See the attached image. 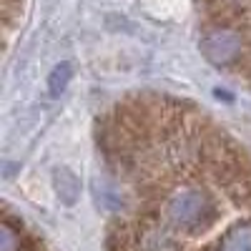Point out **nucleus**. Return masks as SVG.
Segmentation results:
<instances>
[{
  "instance_id": "f03ea898",
  "label": "nucleus",
  "mask_w": 251,
  "mask_h": 251,
  "mask_svg": "<svg viewBox=\"0 0 251 251\" xmlns=\"http://www.w3.org/2000/svg\"><path fill=\"white\" fill-rule=\"evenodd\" d=\"M68 80H71V66H68V63H60V66H55L53 73H50V80H48L50 93H53V96H60L63 91H66Z\"/></svg>"
},
{
  "instance_id": "f257e3e1",
  "label": "nucleus",
  "mask_w": 251,
  "mask_h": 251,
  "mask_svg": "<svg viewBox=\"0 0 251 251\" xmlns=\"http://www.w3.org/2000/svg\"><path fill=\"white\" fill-rule=\"evenodd\" d=\"M55 188H58L60 199L66 201V203H73L78 199V194H80V183H78V178L68 169L55 171Z\"/></svg>"
}]
</instances>
